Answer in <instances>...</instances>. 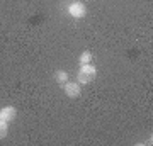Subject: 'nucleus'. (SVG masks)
I'll return each instance as SVG.
<instances>
[{
  "mask_svg": "<svg viewBox=\"0 0 153 146\" xmlns=\"http://www.w3.org/2000/svg\"><path fill=\"white\" fill-rule=\"evenodd\" d=\"M97 76V70L90 65H82L80 71H78V82H82V83H88V82H92L94 78Z\"/></svg>",
  "mask_w": 153,
  "mask_h": 146,
  "instance_id": "nucleus-1",
  "label": "nucleus"
},
{
  "mask_svg": "<svg viewBox=\"0 0 153 146\" xmlns=\"http://www.w3.org/2000/svg\"><path fill=\"white\" fill-rule=\"evenodd\" d=\"M63 88H65V93L71 99L80 95V83H76V82H66L63 85Z\"/></svg>",
  "mask_w": 153,
  "mask_h": 146,
  "instance_id": "nucleus-2",
  "label": "nucleus"
},
{
  "mask_svg": "<svg viewBox=\"0 0 153 146\" xmlns=\"http://www.w3.org/2000/svg\"><path fill=\"white\" fill-rule=\"evenodd\" d=\"M71 17H75V19H82L85 16V5H83L82 2H75V4H71L70 9H68Z\"/></svg>",
  "mask_w": 153,
  "mask_h": 146,
  "instance_id": "nucleus-3",
  "label": "nucleus"
},
{
  "mask_svg": "<svg viewBox=\"0 0 153 146\" xmlns=\"http://www.w3.org/2000/svg\"><path fill=\"white\" fill-rule=\"evenodd\" d=\"M0 112H2V121H5V122L16 119V109L14 107H4Z\"/></svg>",
  "mask_w": 153,
  "mask_h": 146,
  "instance_id": "nucleus-4",
  "label": "nucleus"
},
{
  "mask_svg": "<svg viewBox=\"0 0 153 146\" xmlns=\"http://www.w3.org/2000/svg\"><path fill=\"white\" fill-rule=\"evenodd\" d=\"M55 80L58 82V83H60L61 87H63V85L66 83V82H68V73H66V71H63V70L56 71V73H55Z\"/></svg>",
  "mask_w": 153,
  "mask_h": 146,
  "instance_id": "nucleus-5",
  "label": "nucleus"
},
{
  "mask_svg": "<svg viewBox=\"0 0 153 146\" xmlns=\"http://www.w3.org/2000/svg\"><path fill=\"white\" fill-rule=\"evenodd\" d=\"M92 60V53L90 51H83L82 56H80V65H88Z\"/></svg>",
  "mask_w": 153,
  "mask_h": 146,
  "instance_id": "nucleus-6",
  "label": "nucleus"
},
{
  "mask_svg": "<svg viewBox=\"0 0 153 146\" xmlns=\"http://www.w3.org/2000/svg\"><path fill=\"white\" fill-rule=\"evenodd\" d=\"M5 136H7V122L0 119V139L5 138Z\"/></svg>",
  "mask_w": 153,
  "mask_h": 146,
  "instance_id": "nucleus-7",
  "label": "nucleus"
},
{
  "mask_svg": "<svg viewBox=\"0 0 153 146\" xmlns=\"http://www.w3.org/2000/svg\"><path fill=\"white\" fill-rule=\"evenodd\" d=\"M0 119H2V112H0Z\"/></svg>",
  "mask_w": 153,
  "mask_h": 146,
  "instance_id": "nucleus-8",
  "label": "nucleus"
}]
</instances>
